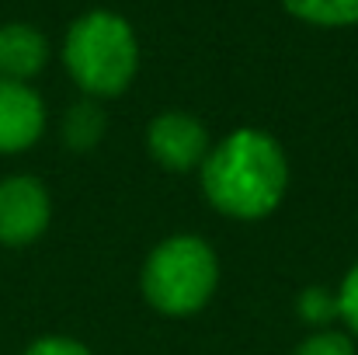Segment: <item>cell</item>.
<instances>
[{
  "label": "cell",
  "instance_id": "cell-8",
  "mask_svg": "<svg viewBox=\"0 0 358 355\" xmlns=\"http://www.w3.org/2000/svg\"><path fill=\"white\" fill-rule=\"evenodd\" d=\"M108 132V116H105V105L94 102V98H80L73 102L66 112H63V122H59V139L66 150H77V153H87L94 150Z\"/></svg>",
  "mask_w": 358,
  "mask_h": 355
},
{
  "label": "cell",
  "instance_id": "cell-9",
  "mask_svg": "<svg viewBox=\"0 0 358 355\" xmlns=\"http://www.w3.org/2000/svg\"><path fill=\"white\" fill-rule=\"evenodd\" d=\"M282 7L313 28H352L358 25V0H282Z\"/></svg>",
  "mask_w": 358,
  "mask_h": 355
},
{
  "label": "cell",
  "instance_id": "cell-2",
  "mask_svg": "<svg viewBox=\"0 0 358 355\" xmlns=\"http://www.w3.org/2000/svg\"><path fill=\"white\" fill-rule=\"evenodd\" d=\"M63 67L84 98L108 102L132 88L139 74V39L129 18L108 7L84 11L63 35Z\"/></svg>",
  "mask_w": 358,
  "mask_h": 355
},
{
  "label": "cell",
  "instance_id": "cell-6",
  "mask_svg": "<svg viewBox=\"0 0 358 355\" xmlns=\"http://www.w3.org/2000/svg\"><path fill=\"white\" fill-rule=\"evenodd\" d=\"M45 132V102L31 84L0 81V157L31 150Z\"/></svg>",
  "mask_w": 358,
  "mask_h": 355
},
{
  "label": "cell",
  "instance_id": "cell-10",
  "mask_svg": "<svg viewBox=\"0 0 358 355\" xmlns=\"http://www.w3.org/2000/svg\"><path fill=\"white\" fill-rule=\"evenodd\" d=\"M296 314L303 324H310L313 331H324L331 328L338 317V293L327 289V286H306L299 296H296Z\"/></svg>",
  "mask_w": 358,
  "mask_h": 355
},
{
  "label": "cell",
  "instance_id": "cell-4",
  "mask_svg": "<svg viewBox=\"0 0 358 355\" xmlns=\"http://www.w3.org/2000/svg\"><path fill=\"white\" fill-rule=\"evenodd\" d=\"M213 150V136L206 122L192 112L167 109L150 118L146 125V153L160 171L171 174H192L202 167V160Z\"/></svg>",
  "mask_w": 358,
  "mask_h": 355
},
{
  "label": "cell",
  "instance_id": "cell-1",
  "mask_svg": "<svg viewBox=\"0 0 358 355\" xmlns=\"http://www.w3.org/2000/svg\"><path fill=\"white\" fill-rule=\"evenodd\" d=\"M199 185L220 216L254 223L282 206L289 192V157L271 132L240 125L213 143L199 167Z\"/></svg>",
  "mask_w": 358,
  "mask_h": 355
},
{
  "label": "cell",
  "instance_id": "cell-13",
  "mask_svg": "<svg viewBox=\"0 0 358 355\" xmlns=\"http://www.w3.org/2000/svg\"><path fill=\"white\" fill-rule=\"evenodd\" d=\"M21 355H94L84 342L70 338V335H42L35 338Z\"/></svg>",
  "mask_w": 358,
  "mask_h": 355
},
{
  "label": "cell",
  "instance_id": "cell-12",
  "mask_svg": "<svg viewBox=\"0 0 358 355\" xmlns=\"http://www.w3.org/2000/svg\"><path fill=\"white\" fill-rule=\"evenodd\" d=\"M334 293H338V317H341V324L358 338V261L345 272V279H341V286Z\"/></svg>",
  "mask_w": 358,
  "mask_h": 355
},
{
  "label": "cell",
  "instance_id": "cell-5",
  "mask_svg": "<svg viewBox=\"0 0 358 355\" xmlns=\"http://www.w3.org/2000/svg\"><path fill=\"white\" fill-rule=\"evenodd\" d=\"M52 223V195L35 174L0 178V247H31Z\"/></svg>",
  "mask_w": 358,
  "mask_h": 355
},
{
  "label": "cell",
  "instance_id": "cell-7",
  "mask_svg": "<svg viewBox=\"0 0 358 355\" xmlns=\"http://www.w3.org/2000/svg\"><path fill=\"white\" fill-rule=\"evenodd\" d=\"M49 67V39L28 21L0 25V81L31 84Z\"/></svg>",
  "mask_w": 358,
  "mask_h": 355
},
{
  "label": "cell",
  "instance_id": "cell-11",
  "mask_svg": "<svg viewBox=\"0 0 358 355\" xmlns=\"http://www.w3.org/2000/svg\"><path fill=\"white\" fill-rule=\"evenodd\" d=\"M292 355H358L355 352V338L348 331H338V328H324V331H310Z\"/></svg>",
  "mask_w": 358,
  "mask_h": 355
},
{
  "label": "cell",
  "instance_id": "cell-3",
  "mask_svg": "<svg viewBox=\"0 0 358 355\" xmlns=\"http://www.w3.org/2000/svg\"><path fill=\"white\" fill-rule=\"evenodd\" d=\"M220 289L216 247L199 234H171L150 247L139 268V293L164 317H195Z\"/></svg>",
  "mask_w": 358,
  "mask_h": 355
}]
</instances>
